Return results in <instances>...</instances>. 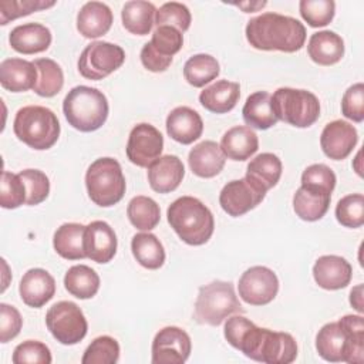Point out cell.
Wrapping results in <instances>:
<instances>
[{"instance_id":"38","label":"cell","mask_w":364,"mask_h":364,"mask_svg":"<svg viewBox=\"0 0 364 364\" xmlns=\"http://www.w3.org/2000/svg\"><path fill=\"white\" fill-rule=\"evenodd\" d=\"M129 222L139 230H152L161 219L159 205L149 196H135L127 208Z\"/></svg>"},{"instance_id":"30","label":"cell","mask_w":364,"mask_h":364,"mask_svg":"<svg viewBox=\"0 0 364 364\" xmlns=\"http://www.w3.org/2000/svg\"><path fill=\"white\" fill-rule=\"evenodd\" d=\"M242 115L247 127L256 129H269L279 121L272 107V95L266 91L250 94L243 105Z\"/></svg>"},{"instance_id":"21","label":"cell","mask_w":364,"mask_h":364,"mask_svg":"<svg viewBox=\"0 0 364 364\" xmlns=\"http://www.w3.org/2000/svg\"><path fill=\"white\" fill-rule=\"evenodd\" d=\"M166 132L173 141L189 145L202 135L203 121L195 109L176 107L166 117Z\"/></svg>"},{"instance_id":"13","label":"cell","mask_w":364,"mask_h":364,"mask_svg":"<svg viewBox=\"0 0 364 364\" xmlns=\"http://www.w3.org/2000/svg\"><path fill=\"white\" fill-rule=\"evenodd\" d=\"M239 296L252 306L269 304L279 291L276 273L266 266H253L242 273L237 283Z\"/></svg>"},{"instance_id":"32","label":"cell","mask_w":364,"mask_h":364,"mask_svg":"<svg viewBox=\"0 0 364 364\" xmlns=\"http://www.w3.org/2000/svg\"><path fill=\"white\" fill-rule=\"evenodd\" d=\"M156 9L152 3L144 0L127 1L121 11L124 27L136 36H146L155 24Z\"/></svg>"},{"instance_id":"43","label":"cell","mask_w":364,"mask_h":364,"mask_svg":"<svg viewBox=\"0 0 364 364\" xmlns=\"http://www.w3.org/2000/svg\"><path fill=\"white\" fill-rule=\"evenodd\" d=\"M192 16L189 9L178 1H169L162 4L155 14V24L159 26H171L178 28L181 33L186 31L191 26Z\"/></svg>"},{"instance_id":"18","label":"cell","mask_w":364,"mask_h":364,"mask_svg":"<svg viewBox=\"0 0 364 364\" xmlns=\"http://www.w3.org/2000/svg\"><path fill=\"white\" fill-rule=\"evenodd\" d=\"M353 276L351 264L341 256H320L313 266L314 282L326 290H340L350 284Z\"/></svg>"},{"instance_id":"3","label":"cell","mask_w":364,"mask_h":364,"mask_svg":"<svg viewBox=\"0 0 364 364\" xmlns=\"http://www.w3.org/2000/svg\"><path fill=\"white\" fill-rule=\"evenodd\" d=\"M235 348L246 357L266 364H289L297 357V344L293 336L257 327L250 320L242 327Z\"/></svg>"},{"instance_id":"49","label":"cell","mask_w":364,"mask_h":364,"mask_svg":"<svg viewBox=\"0 0 364 364\" xmlns=\"http://www.w3.org/2000/svg\"><path fill=\"white\" fill-rule=\"evenodd\" d=\"M301 185L317 186L333 192L336 186V173L324 164H313L303 171Z\"/></svg>"},{"instance_id":"42","label":"cell","mask_w":364,"mask_h":364,"mask_svg":"<svg viewBox=\"0 0 364 364\" xmlns=\"http://www.w3.org/2000/svg\"><path fill=\"white\" fill-rule=\"evenodd\" d=\"M26 186L18 173L3 171L0 185V205L4 209H16L26 203Z\"/></svg>"},{"instance_id":"47","label":"cell","mask_w":364,"mask_h":364,"mask_svg":"<svg viewBox=\"0 0 364 364\" xmlns=\"http://www.w3.org/2000/svg\"><path fill=\"white\" fill-rule=\"evenodd\" d=\"M152 47L165 57H172L176 54L183 44L182 33L171 26H159L152 33L151 40Z\"/></svg>"},{"instance_id":"8","label":"cell","mask_w":364,"mask_h":364,"mask_svg":"<svg viewBox=\"0 0 364 364\" xmlns=\"http://www.w3.org/2000/svg\"><path fill=\"white\" fill-rule=\"evenodd\" d=\"M85 186L95 205L108 208L118 203L127 188L119 162L109 156L95 159L87 169Z\"/></svg>"},{"instance_id":"5","label":"cell","mask_w":364,"mask_h":364,"mask_svg":"<svg viewBox=\"0 0 364 364\" xmlns=\"http://www.w3.org/2000/svg\"><path fill=\"white\" fill-rule=\"evenodd\" d=\"M108 101L102 91L87 85L71 88L63 101L65 119L81 132H92L101 128L108 118Z\"/></svg>"},{"instance_id":"37","label":"cell","mask_w":364,"mask_h":364,"mask_svg":"<svg viewBox=\"0 0 364 364\" xmlns=\"http://www.w3.org/2000/svg\"><path fill=\"white\" fill-rule=\"evenodd\" d=\"M33 63L38 73L37 82L33 88L34 92L46 98L57 95L64 85V74L61 67L51 58H37Z\"/></svg>"},{"instance_id":"23","label":"cell","mask_w":364,"mask_h":364,"mask_svg":"<svg viewBox=\"0 0 364 364\" xmlns=\"http://www.w3.org/2000/svg\"><path fill=\"white\" fill-rule=\"evenodd\" d=\"M330 199L331 192L317 186L301 185L293 196V209L300 219L314 222L326 215L330 206Z\"/></svg>"},{"instance_id":"39","label":"cell","mask_w":364,"mask_h":364,"mask_svg":"<svg viewBox=\"0 0 364 364\" xmlns=\"http://www.w3.org/2000/svg\"><path fill=\"white\" fill-rule=\"evenodd\" d=\"M119 360V344L109 336H100L91 341L81 358L82 364H115Z\"/></svg>"},{"instance_id":"40","label":"cell","mask_w":364,"mask_h":364,"mask_svg":"<svg viewBox=\"0 0 364 364\" xmlns=\"http://www.w3.org/2000/svg\"><path fill=\"white\" fill-rule=\"evenodd\" d=\"M336 218L346 228H360L364 223V196L351 193L341 198L336 206Z\"/></svg>"},{"instance_id":"52","label":"cell","mask_w":364,"mask_h":364,"mask_svg":"<svg viewBox=\"0 0 364 364\" xmlns=\"http://www.w3.org/2000/svg\"><path fill=\"white\" fill-rule=\"evenodd\" d=\"M363 296H364V286L357 284L350 291V304L360 313H364V304H363Z\"/></svg>"},{"instance_id":"11","label":"cell","mask_w":364,"mask_h":364,"mask_svg":"<svg viewBox=\"0 0 364 364\" xmlns=\"http://www.w3.org/2000/svg\"><path fill=\"white\" fill-rule=\"evenodd\" d=\"M124 61L122 47L108 41H92L78 58V71L87 80H102L118 70Z\"/></svg>"},{"instance_id":"44","label":"cell","mask_w":364,"mask_h":364,"mask_svg":"<svg viewBox=\"0 0 364 364\" xmlns=\"http://www.w3.org/2000/svg\"><path fill=\"white\" fill-rule=\"evenodd\" d=\"M18 175L26 186V193H27L26 203L27 205H30V206L38 205L47 199V196L50 193V181L43 171L24 169V171H20Z\"/></svg>"},{"instance_id":"17","label":"cell","mask_w":364,"mask_h":364,"mask_svg":"<svg viewBox=\"0 0 364 364\" xmlns=\"http://www.w3.org/2000/svg\"><path fill=\"white\" fill-rule=\"evenodd\" d=\"M84 250L88 259L108 263L117 253V235L104 220H94L85 226Z\"/></svg>"},{"instance_id":"50","label":"cell","mask_w":364,"mask_h":364,"mask_svg":"<svg viewBox=\"0 0 364 364\" xmlns=\"http://www.w3.org/2000/svg\"><path fill=\"white\" fill-rule=\"evenodd\" d=\"M23 318L18 310L10 304H0V341L7 343L18 336Z\"/></svg>"},{"instance_id":"10","label":"cell","mask_w":364,"mask_h":364,"mask_svg":"<svg viewBox=\"0 0 364 364\" xmlns=\"http://www.w3.org/2000/svg\"><path fill=\"white\" fill-rule=\"evenodd\" d=\"M46 326L51 336L64 346L80 343L88 330L82 310L73 301H58L46 314Z\"/></svg>"},{"instance_id":"7","label":"cell","mask_w":364,"mask_h":364,"mask_svg":"<svg viewBox=\"0 0 364 364\" xmlns=\"http://www.w3.org/2000/svg\"><path fill=\"white\" fill-rule=\"evenodd\" d=\"M235 313H243V307L230 282L215 280L199 289L193 313L199 324L219 326Z\"/></svg>"},{"instance_id":"48","label":"cell","mask_w":364,"mask_h":364,"mask_svg":"<svg viewBox=\"0 0 364 364\" xmlns=\"http://www.w3.org/2000/svg\"><path fill=\"white\" fill-rule=\"evenodd\" d=\"M341 112L354 122L364 119V84L357 82L347 88L341 100Z\"/></svg>"},{"instance_id":"41","label":"cell","mask_w":364,"mask_h":364,"mask_svg":"<svg viewBox=\"0 0 364 364\" xmlns=\"http://www.w3.org/2000/svg\"><path fill=\"white\" fill-rule=\"evenodd\" d=\"M299 10L310 27H324L334 17L336 3L333 0H301Z\"/></svg>"},{"instance_id":"12","label":"cell","mask_w":364,"mask_h":364,"mask_svg":"<svg viewBox=\"0 0 364 364\" xmlns=\"http://www.w3.org/2000/svg\"><path fill=\"white\" fill-rule=\"evenodd\" d=\"M266 192L259 182L245 175V178L230 181L222 188L219 203L229 216L237 218L255 209L264 199Z\"/></svg>"},{"instance_id":"22","label":"cell","mask_w":364,"mask_h":364,"mask_svg":"<svg viewBox=\"0 0 364 364\" xmlns=\"http://www.w3.org/2000/svg\"><path fill=\"white\" fill-rule=\"evenodd\" d=\"M38 78L34 63L23 58H6L0 63V84L11 92L34 88Z\"/></svg>"},{"instance_id":"19","label":"cell","mask_w":364,"mask_h":364,"mask_svg":"<svg viewBox=\"0 0 364 364\" xmlns=\"http://www.w3.org/2000/svg\"><path fill=\"white\" fill-rule=\"evenodd\" d=\"M18 293L24 304L38 309L50 301L55 293V280L44 269L34 267L27 270L18 286Z\"/></svg>"},{"instance_id":"9","label":"cell","mask_w":364,"mask_h":364,"mask_svg":"<svg viewBox=\"0 0 364 364\" xmlns=\"http://www.w3.org/2000/svg\"><path fill=\"white\" fill-rule=\"evenodd\" d=\"M272 107L277 119L297 128H307L320 117V101L307 90L277 88L272 95Z\"/></svg>"},{"instance_id":"51","label":"cell","mask_w":364,"mask_h":364,"mask_svg":"<svg viewBox=\"0 0 364 364\" xmlns=\"http://www.w3.org/2000/svg\"><path fill=\"white\" fill-rule=\"evenodd\" d=\"M141 63L142 65L152 73H162L165 70H168V67L172 63V57H165L162 54H159L151 43L144 44L142 50H141Z\"/></svg>"},{"instance_id":"33","label":"cell","mask_w":364,"mask_h":364,"mask_svg":"<svg viewBox=\"0 0 364 364\" xmlns=\"http://www.w3.org/2000/svg\"><path fill=\"white\" fill-rule=\"evenodd\" d=\"M131 250L136 262L145 269L156 270L165 262V249L154 233H136L131 240Z\"/></svg>"},{"instance_id":"53","label":"cell","mask_w":364,"mask_h":364,"mask_svg":"<svg viewBox=\"0 0 364 364\" xmlns=\"http://www.w3.org/2000/svg\"><path fill=\"white\" fill-rule=\"evenodd\" d=\"M267 4V1H245V3H235L233 6L242 9L245 13H253L257 11L259 9H263Z\"/></svg>"},{"instance_id":"16","label":"cell","mask_w":364,"mask_h":364,"mask_svg":"<svg viewBox=\"0 0 364 364\" xmlns=\"http://www.w3.org/2000/svg\"><path fill=\"white\" fill-rule=\"evenodd\" d=\"M357 129L347 121L328 122L320 135V145L326 156L334 161L346 159L357 145Z\"/></svg>"},{"instance_id":"28","label":"cell","mask_w":364,"mask_h":364,"mask_svg":"<svg viewBox=\"0 0 364 364\" xmlns=\"http://www.w3.org/2000/svg\"><path fill=\"white\" fill-rule=\"evenodd\" d=\"M307 53L311 61L318 65H333L344 55L343 38L330 30L313 33L307 43Z\"/></svg>"},{"instance_id":"46","label":"cell","mask_w":364,"mask_h":364,"mask_svg":"<svg viewBox=\"0 0 364 364\" xmlns=\"http://www.w3.org/2000/svg\"><path fill=\"white\" fill-rule=\"evenodd\" d=\"M11 361L14 364H50L53 358L50 348L44 343L27 340L14 348Z\"/></svg>"},{"instance_id":"14","label":"cell","mask_w":364,"mask_h":364,"mask_svg":"<svg viewBox=\"0 0 364 364\" xmlns=\"http://www.w3.org/2000/svg\"><path fill=\"white\" fill-rule=\"evenodd\" d=\"M162 149L164 136L154 125L142 122L131 129L127 142V156L134 165L148 168L161 156Z\"/></svg>"},{"instance_id":"25","label":"cell","mask_w":364,"mask_h":364,"mask_svg":"<svg viewBox=\"0 0 364 364\" xmlns=\"http://www.w3.org/2000/svg\"><path fill=\"white\" fill-rule=\"evenodd\" d=\"M226 156L215 141H202L195 145L188 156L191 171L199 178H213L225 166Z\"/></svg>"},{"instance_id":"31","label":"cell","mask_w":364,"mask_h":364,"mask_svg":"<svg viewBox=\"0 0 364 364\" xmlns=\"http://www.w3.org/2000/svg\"><path fill=\"white\" fill-rule=\"evenodd\" d=\"M84 233L85 226L81 223H63L57 228L53 246L63 259L80 260L87 257L84 250Z\"/></svg>"},{"instance_id":"4","label":"cell","mask_w":364,"mask_h":364,"mask_svg":"<svg viewBox=\"0 0 364 364\" xmlns=\"http://www.w3.org/2000/svg\"><path fill=\"white\" fill-rule=\"evenodd\" d=\"M168 223L175 233L191 246L205 245L215 229V219L209 208L193 196H181L168 210Z\"/></svg>"},{"instance_id":"27","label":"cell","mask_w":364,"mask_h":364,"mask_svg":"<svg viewBox=\"0 0 364 364\" xmlns=\"http://www.w3.org/2000/svg\"><path fill=\"white\" fill-rule=\"evenodd\" d=\"M223 155L232 161H246L259 148L256 132L247 125H237L228 129L220 141Z\"/></svg>"},{"instance_id":"26","label":"cell","mask_w":364,"mask_h":364,"mask_svg":"<svg viewBox=\"0 0 364 364\" xmlns=\"http://www.w3.org/2000/svg\"><path fill=\"white\" fill-rule=\"evenodd\" d=\"M112 24L111 9L101 1L85 3L77 14V30L85 38H98L108 33Z\"/></svg>"},{"instance_id":"45","label":"cell","mask_w":364,"mask_h":364,"mask_svg":"<svg viewBox=\"0 0 364 364\" xmlns=\"http://www.w3.org/2000/svg\"><path fill=\"white\" fill-rule=\"evenodd\" d=\"M55 1L44 0H1L0 1V24L4 26L11 20L28 16L33 11L53 7Z\"/></svg>"},{"instance_id":"1","label":"cell","mask_w":364,"mask_h":364,"mask_svg":"<svg viewBox=\"0 0 364 364\" xmlns=\"http://www.w3.org/2000/svg\"><path fill=\"white\" fill-rule=\"evenodd\" d=\"M318 355L330 363L361 364L364 361V320L361 314H347L324 324L316 336Z\"/></svg>"},{"instance_id":"20","label":"cell","mask_w":364,"mask_h":364,"mask_svg":"<svg viewBox=\"0 0 364 364\" xmlns=\"http://www.w3.org/2000/svg\"><path fill=\"white\" fill-rule=\"evenodd\" d=\"M185 175L182 161L176 155H164L148 166V182L152 191L168 193L175 191Z\"/></svg>"},{"instance_id":"35","label":"cell","mask_w":364,"mask_h":364,"mask_svg":"<svg viewBox=\"0 0 364 364\" xmlns=\"http://www.w3.org/2000/svg\"><path fill=\"white\" fill-rule=\"evenodd\" d=\"M246 175L269 191L276 186L282 176V161L277 155L270 152L259 154L247 164Z\"/></svg>"},{"instance_id":"29","label":"cell","mask_w":364,"mask_h":364,"mask_svg":"<svg viewBox=\"0 0 364 364\" xmlns=\"http://www.w3.org/2000/svg\"><path fill=\"white\" fill-rule=\"evenodd\" d=\"M240 97V87L235 81L219 80L199 94L200 105L215 114H225L235 108Z\"/></svg>"},{"instance_id":"24","label":"cell","mask_w":364,"mask_h":364,"mask_svg":"<svg viewBox=\"0 0 364 364\" xmlns=\"http://www.w3.org/2000/svg\"><path fill=\"white\" fill-rule=\"evenodd\" d=\"M9 43L21 54L43 53L51 44V31L40 23L20 24L10 31Z\"/></svg>"},{"instance_id":"54","label":"cell","mask_w":364,"mask_h":364,"mask_svg":"<svg viewBox=\"0 0 364 364\" xmlns=\"http://www.w3.org/2000/svg\"><path fill=\"white\" fill-rule=\"evenodd\" d=\"M360 162H361V151H358V152H357V156H355V159H354V164H353V166H354L355 172H357L360 176H363V169H361V165H360Z\"/></svg>"},{"instance_id":"6","label":"cell","mask_w":364,"mask_h":364,"mask_svg":"<svg viewBox=\"0 0 364 364\" xmlns=\"http://www.w3.org/2000/svg\"><path fill=\"white\" fill-rule=\"evenodd\" d=\"M13 131L27 146L44 151L57 142L60 136V122L50 108L27 105L17 111L13 122Z\"/></svg>"},{"instance_id":"36","label":"cell","mask_w":364,"mask_h":364,"mask_svg":"<svg viewBox=\"0 0 364 364\" xmlns=\"http://www.w3.org/2000/svg\"><path fill=\"white\" fill-rule=\"evenodd\" d=\"M220 73L219 63L210 54H195L183 65L185 80L196 88L205 87Z\"/></svg>"},{"instance_id":"15","label":"cell","mask_w":364,"mask_h":364,"mask_svg":"<svg viewBox=\"0 0 364 364\" xmlns=\"http://www.w3.org/2000/svg\"><path fill=\"white\" fill-rule=\"evenodd\" d=\"M192 350L191 337L179 327L161 328L152 341L154 364H182L189 358Z\"/></svg>"},{"instance_id":"2","label":"cell","mask_w":364,"mask_h":364,"mask_svg":"<svg viewBox=\"0 0 364 364\" xmlns=\"http://www.w3.org/2000/svg\"><path fill=\"white\" fill-rule=\"evenodd\" d=\"M246 38L256 50L294 53L304 46L306 28L294 17L267 11L247 21Z\"/></svg>"},{"instance_id":"34","label":"cell","mask_w":364,"mask_h":364,"mask_svg":"<svg viewBox=\"0 0 364 364\" xmlns=\"http://www.w3.org/2000/svg\"><path fill=\"white\" fill-rule=\"evenodd\" d=\"M64 286L67 291L77 299H91L100 289V276L90 266L75 264L67 270Z\"/></svg>"}]
</instances>
